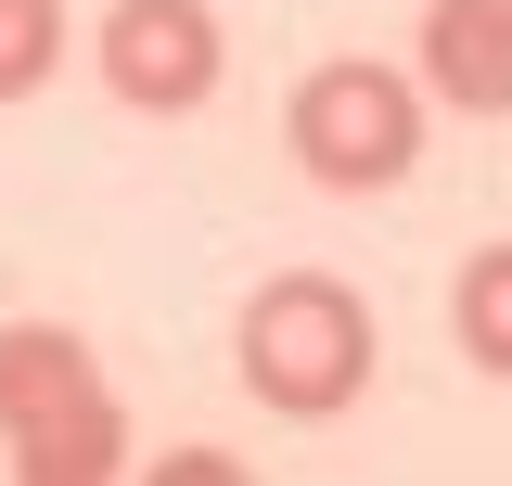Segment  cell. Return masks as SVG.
I'll use <instances>...</instances> for the list:
<instances>
[{
  "label": "cell",
  "mask_w": 512,
  "mask_h": 486,
  "mask_svg": "<svg viewBox=\"0 0 512 486\" xmlns=\"http://www.w3.org/2000/svg\"><path fill=\"white\" fill-rule=\"evenodd\" d=\"M0 448H13L26 486H116L128 474V410L77 333H52V320L0 333Z\"/></svg>",
  "instance_id": "obj_2"
},
{
  "label": "cell",
  "mask_w": 512,
  "mask_h": 486,
  "mask_svg": "<svg viewBox=\"0 0 512 486\" xmlns=\"http://www.w3.org/2000/svg\"><path fill=\"white\" fill-rule=\"evenodd\" d=\"M282 141L320 192H397L423 167V77L410 64H372V52H333L295 77L282 103Z\"/></svg>",
  "instance_id": "obj_3"
},
{
  "label": "cell",
  "mask_w": 512,
  "mask_h": 486,
  "mask_svg": "<svg viewBox=\"0 0 512 486\" xmlns=\"http://www.w3.org/2000/svg\"><path fill=\"white\" fill-rule=\"evenodd\" d=\"M448 333H461V359H474V371H500V384H512V243L461 256V282H448Z\"/></svg>",
  "instance_id": "obj_6"
},
{
  "label": "cell",
  "mask_w": 512,
  "mask_h": 486,
  "mask_svg": "<svg viewBox=\"0 0 512 486\" xmlns=\"http://www.w3.org/2000/svg\"><path fill=\"white\" fill-rule=\"evenodd\" d=\"M64 0H0V103H26V90H52V64H64Z\"/></svg>",
  "instance_id": "obj_7"
},
{
  "label": "cell",
  "mask_w": 512,
  "mask_h": 486,
  "mask_svg": "<svg viewBox=\"0 0 512 486\" xmlns=\"http://www.w3.org/2000/svg\"><path fill=\"white\" fill-rule=\"evenodd\" d=\"M423 103L512 116V0H436L423 13Z\"/></svg>",
  "instance_id": "obj_5"
},
{
  "label": "cell",
  "mask_w": 512,
  "mask_h": 486,
  "mask_svg": "<svg viewBox=\"0 0 512 486\" xmlns=\"http://www.w3.org/2000/svg\"><path fill=\"white\" fill-rule=\"evenodd\" d=\"M90 52H103V90L128 116H205L218 77H231V39H218L205 0H116Z\"/></svg>",
  "instance_id": "obj_4"
},
{
  "label": "cell",
  "mask_w": 512,
  "mask_h": 486,
  "mask_svg": "<svg viewBox=\"0 0 512 486\" xmlns=\"http://www.w3.org/2000/svg\"><path fill=\"white\" fill-rule=\"evenodd\" d=\"M372 359H384V333H372V295H359V282L282 269V282L244 295V384H256V410L333 423V410L372 397Z\"/></svg>",
  "instance_id": "obj_1"
}]
</instances>
